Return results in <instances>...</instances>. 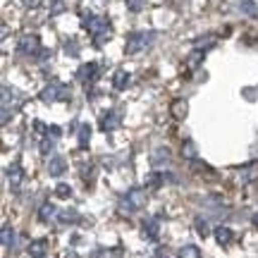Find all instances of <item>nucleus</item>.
Listing matches in <instances>:
<instances>
[{"instance_id": "obj_11", "label": "nucleus", "mask_w": 258, "mask_h": 258, "mask_svg": "<svg viewBox=\"0 0 258 258\" xmlns=\"http://www.w3.org/2000/svg\"><path fill=\"white\" fill-rule=\"evenodd\" d=\"M67 170V163H64V158H60V156H53L50 160H48V172L53 177H60Z\"/></svg>"}, {"instance_id": "obj_1", "label": "nucleus", "mask_w": 258, "mask_h": 258, "mask_svg": "<svg viewBox=\"0 0 258 258\" xmlns=\"http://www.w3.org/2000/svg\"><path fill=\"white\" fill-rule=\"evenodd\" d=\"M84 27L89 29V34H91L93 43L96 46H103L108 38H110V22L105 17H84Z\"/></svg>"}, {"instance_id": "obj_33", "label": "nucleus", "mask_w": 258, "mask_h": 258, "mask_svg": "<svg viewBox=\"0 0 258 258\" xmlns=\"http://www.w3.org/2000/svg\"><path fill=\"white\" fill-rule=\"evenodd\" d=\"M120 256H122V251H120V249H117V251H115V253H112V256H110V258H120Z\"/></svg>"}, {"instance_id": "obj_22", "label": "nucleus", "mask_w": 258, "mask_h": 258, "mask_svg": "<svg viewBox=\"0 0 258 258\" xmlns=\"http://www.w3.org/2000/svg\"><path fill=\"white\" fill-rule=\"evenodd\" d=\"M57 220L62 222V225H74V222L79 220V215L74 211H62V213H57Z\"/></svg>"}, {"instance_id": "obj_5", "label": "nucleus", "mask_w": 258, "mask_h": 258, "mask_svg": "<svg viewBox=\"0 0 258 258\" xmlns=\"http://www.w3.org/2000/svg\"><path fill=\"white\" fill-rule=\"evenodd\" d=\"M122 201L127 203V206H132L134 211H139V208L146 203V186H132Z\"/></svg>"}, {"instance_id": "obj_26", "label": "nucleus", "mask_w": 258, "mask_h": 258, "mask_svg": "<svg viewBox=\"0 0 258 258\" xmlns=\"http://www.w3.org/2000/svg\"><path fill=\"white\" fill-rule=\"evenodd\" d=\"M167 158H170V151L167 148H158L156 153H153V165H158L160 160H167Z\"/></svg>"}, {"instance_id": "obj_29", "label": "nucleus", "mask_w": 258, "mask_h": 258, "mask_svg": "<svg viewBox=\"0 0 258 258\" xmlns=\"http://www.w3.org/2000/svg\"><path fill=\"white\" fill-rule=\"evenodd\" d=\"M211 46H215V38H199L196 41V48H211Z\"/></svg>"}, {"instance_id": "obj_27", "label": "nucleus", "mask_w": 258, "mask_h": 258, "mask_svg": "<svg viewBox=\"0 0 258 258\" xmlns=\"http://www.w3.org/2000/svg\"><path fill=\"white\" fill-rule=\"evenodd\" d=\"M124 3H127V8L132 10V12H141L144 5H146V0H124Z\"/></svg>"}, {"instance_id": "obj_31", "label": "nucleus", "mask_w": 258, "mask_h": 258, "mask_svg": "<svg viewBox=\"0 0 258 258\" xmlns=\"http://www.w3.org/2000/svg\"><path fill=\"white\" fill-rule=\"evenodd\" d=\"M34 132H36V134H48V127L41 120H36L34 122Z\"/></svg>"}, {"instance_id": "obj_21", "label": "nucleus", "mask_w": 258, "mask_h": 258, "mask_svg": "<svg viewBox=\"0 0 258 258\" xmlns=\"http://www.w3.org/2000/svg\"><path fill=\"white\" fill-rule=\"evenodd\" d=\"M89 141H91V129H89V124H82L79 127V148H89Z\"/></svg>"}, {"instance_id": "obj_12", "label": "nucleus", "mask_w": 258, "mask_h": 258, "mask_svg": "<svg viewBox=\"0 0 258 258\" xmlns=\"http://www.w3.org/2000/svg\"><path fill=\"white\" fill-rule=\"evenodd\" d=\"M55 215H57V208L53 206V203H50V201L41 203V208H38V220H41V222H50Z\"/></svg>"}, {"instance_id": "obj_4", "label": "nucleus", "mask_w": 258, "mask_h": 258, "mask_svg": "<svg viewBox=\"0 0 258 258\" xmlns=\"http://www.w3.org/2000/svg\"><path fill=\"white\" fill-rule=\"evenodd\" d=\"M77 77H79V82H84L86 86L93 82H98V77H101V64L98 62H86L79 67V72H77Z\"/></svg>"}, {"instance_id": "obj_20", "label": "nucleus", "mask_w": 258, "mask_h": 258, "mask_svg": "<svg viewBox=\"0 0 258 258\" xmlns=\"http://www.w3.org/2000/svg\"><path fill=\"white\" fill-rule=\"evenodd\" d=\"M170 112H172V117H175V120H184L186 117V101H175Z\"/></svg>"}, {"instance_id": "obj_19", "label": "nucleus", "mask_w": 258, "mask_h": 258, "mask_svg": "<svg viewBox=\"0 0 258 258\" xmlns=\"http://www.w3.org/2000/svg\"><path fill=\"white\" fill-rule=\"evenodd\" d=\"M194 227H196V232H199V237H203V239L211 234V225H208L206 218H196V220H194Z\"/></svg>"}, {"instance_id": "obj_6", "label": "nucleus", "mask_w": 258, "mask_h": 258, "mask_svg": "<svg viewBox=\"0 0 258 258\" xmlns=\"http://www.w3.org/2000/svg\"><path fill=\"white\" fill-rule=\"evenodd\" d=\"M17 48H19V53H24V55H36L38 50H41V46H38V36H34V34L22 36Z\"/></svg>"}, {"instance_id": "obj_7", "label": "nucleus", "mask_w": 258, "mask_h": 258, "mask_svg": "<svg viewBox=\"0 0 258 258\" xmlns=\"http://www.w3.org/2000/svg\"><path fill=\"white\" fill-rule=\"evenodd\" d=\"M22 179H24V170H22V165H19L17 160H15V163H10L8 165V182H10V186H12L15 191L22 186Z\"/></svg>"}, {"instance_id": "obj_13", "label": "nucleus", "mask_w": 258, "mask_h": 258, "mask_svg": "<svg viewBox=\"0 0 258 258\" xmlns=\"http://www.w3.org/2000/svg\"><path fill=\"white\" fill-rule=\"evenodd\" d=\"M215 239H218V244H220V246H227V244L234 239V232H232L230 227L220 225V227H215Z\"/></svg>"}, {"instance_id": "obj_3", "label": "nucleus", "mask_w": 258, "mask_h": 258, "mask_svg": "<svg viewBox=\"0 0 258 258\" xmlns=\"http://www.w3.org/2000/svg\"><path fill=\"white\" fill-rule=\"evenodd\" d=\"M70 98V89L60 86V84H48L41 91V101L43 103H55V101H67Z\"/></svg>"}, {"instance_id": "obj_10", "label": "nucleus", "mask_w": 258, "mask_h": 258, "mask_svg": "<svg viewBox=\"0 0 258 258\" xmlns=\"http://www.w3.org/2000/svg\"><path fill=\"white\" fill-rule=\"evenodd\" d=\"M48 253V239H36L29 244V256L31 258H46Z\"/></svg>"}, {"instance_id": "obj_17", "label": "nucleus", "mask_w": 258, "mask_h": 258, "mask_svg": "<svg viewBox=\"0 0 258 258\" xmlns=\"http://www.w3.org/2000/svg\"><path fill=\"white\" fill-rule=\"evenodd\" d=\"M196 156H199L196 144H194L191 139H186L184 144H182V158H186V160H196Z\"/></svg>"}, {"instance_id": "obj_28", "label": "nucleus", "mask_w": 258, "mask_h": 258, "mask_svg": "<svg viewBox=\"0 0 258 258\" xmlns=\"http://www.w3.org/2000/svg\"><path fill=\"white\" fill-rule=\"evenodd\" d=\"M53 146H55V141H53V139H46V141L41 144V153H43V156H48V153L53 151Z\"/></svg>"}, {"instance_id": "obj_30", "label": "nucleus", "mask_w": 258, "mask_h": 258, "mask_svg": "<svg viewBox=\"0 0 258 258\" xmlns=\"http://www.w3.org/2000/svg\"><path fill=\"white\" fill-rule=\"evenodd\" d=\"M93 175H96V167L89 163V167H82V177L84 179H93Z\"/></svg>"}, {"instance_id": "obj_8", "label": "nucleus", "mask_w": 258, "mask_h": 258, "mask_svg": "<svg viewBox=\"0 0 258 258\" xmlns=\"http://www.w3.org/2000/svg\"><path fill=\"white\" fill-rule=\"evenodd\" d=\"M120 122H122V115H120V112H117V110H110L108 115H103L101 129H103V132H112V129L120 127Z\"/></svg>"}, {"instance_id": "obj_15", "label": "nucleus", "mask_w": 258, "mask_h": 258, "mask_svg": "<svg viewBox=\"0 0 258 258\" xmlns=\"http://www.w3.org/2000/svg\"><path fill=\"white\" fill-rule=\"evenodd\" d=\"M158 220H146L144 222V237H146L148 241H158Z\"/></svg>"}, {"instance_id": "obj_24", "label": "nucleus", "mask_w": 258, "mask_h": 258, "mask_svg": "<svg viewBox=\"0 0 258 258\" xmlns=\"http://www.w3.org/2000/svg\"><path fill=\"white\" fill-rule=\"evenodd\" d=\"M55 196L57 199H70V196H72V186L70 184H57L55 186Z\"/></svg>"}, {"instance_id": "obj_9", "label": "nucleus", "mask_w": 258, "mask_h": 258, "mask_svg": "<svg viewBox=\"0 0 258 258\" xmlns=\"http://www.w3.org/2000/svg\"><path fill=\"white\" fill-rule=\"evenodd\" d=\"M165 182H175V177L165 175V172H151V175L146 177V186H148V189H158V186H163Z\"/></svg>"}, {"instance_id": "obj_2", "label": "nucleus", "mask_w": 258, "mask_h": 258, "mask_svg": "<svg viewBox=\"0 0 258 258\" xmlns=\"http://www.w3.org/2000/svg\"><path fill=\"white\" fill-rule=\"evenodd\" d=\"M151 41H153V34H151V31H134V34L127 38L124 50H127L129 55H134V53H139V50H144Z\"/></svg>"}, {"instance_id": "obj_18", "label": "nucleus", "mask_w": 258, "mask_h": 258, "mask_svg": "<svg viewBox=\"0 0 258 258\" xmlns=\"http://www.w3.org/2000/svg\"><path fill=\"white\" fill-rule=\"evenodd\" d=\"M177 256L179 258H201V249L194 246V244H186V246H182V249L177 251Z\"/></svg>"}, {"instance_id": "obj_34", "label": "nucleus", "mask_w": 258, "mask_h": 258, "mask_svg": "<svg viewBox=\"0 0 258 258\" xmlns=\"http://www.w3.org/2000/svg\"><path fill=\"white\" fill-rule=\"evenodd\" d=\"M253 222H256V225H258V213H256V215H253Z\"/></svg>"}, {"instance_id": "obj_16", "label": "nucleus", "mask_w": 258, "mask_h": 258, "mask_svg": "<svg viewBox=\"0 0 258 258\" xmlns=\"http://www.w3.org/2000/svg\"><path fill=\"white\" fill-rule=\"evenodd\" d=\"M127 84H129V72L117 70V72H115V77H112V86H115L117 91H122V89H127Z\"/></svg>"}, {"instance_id": "obj_23", "label": "nucleus", "mask_w": 258, "mask_h": 258, "mask_svg": "<svg viewBox=\"0 0 258 258\" xmlns=\"http://www.w3.org/2000/svg\"><path fill=\"white\" fill-rule=\"evenodd\" d=\"M241 10H244L249 17H258V5L253 0H241Z\"/></svg>"}, {"instance_id": "obj_32", "label": "nucleus", "mask_w": 258, "mask_h": 258, "mask_svg": "<svg viewBox=\"0 0 258 258\" xmlns=\"http://www.w3.org/2000/svg\"><path fill=\"white\" fill-rule=\"evenodd\" d=\"M60 134H62V132H60V129H57V127H48V137L57 139V137H60Z\"/></svg>"}, {"instance_id": "obj_25", "label": "nucleus", "mask_w": 258, "mask_h": 258, "mask_svg": "<svg viewBox=\"0 0 258 258\" xmlns=\"http://www.w3.org/2000/svg\"><path fill=\"white\" fill-rule=\"evenodd\" d=\"M201 60H203V50H201V48H199V50H194L191 55H189V60H186V64H189V67H191V70H194V67H196V64L201 62Z\"/></svg>"}, {"instance_id": "obj_14", "label": "nucleus", "mask_w": 258, "mask_h": 258, "mask_svg": "<svg viewBox=\"0 0 258 258\" xmlns=\"http://www.w3.org/2000/svg\"><path fill=\"white\" fill-rule=\"evenodd\" d=\"M0 241H3V249H10V246L15 244V230L10 227L8 222H5L3 230H0Z\"/></svg>"}]
</instances>
